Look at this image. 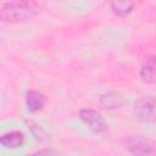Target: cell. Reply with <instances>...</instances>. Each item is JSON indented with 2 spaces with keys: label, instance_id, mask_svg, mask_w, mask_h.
<instances>
[{
  "label": "cell",
  "instance_id": "obj_5",
  "mask_svg": "<svg viewBox=\"0 0 156 156\" xmlns=\"http://www.w3.org/2000/svg\"><path fill=\"white\" fill-rule=\"evenodd\" d=\"M126 104L124 95L118 90H110L100 95L99 98V105L101 108L106 111H113L121 108Z\"/></svg>",
  "mask_w": 156,
  "mask_h": 156
},
{
  "label": "cell",
  "instance_id": "obj_3",
  "mask_svg": "<svg viewBox=\"0 0 156 156\" xmlns=\"http://www.w3.org/2000/svg\"><path fill=\"white\" fill-rule=\"evenodd\" d=\"M134 113L144 123H156V96H140L134 102Z\"/></svg>",
  "mask_w": 156,
  "mask_h": 156
},
{
  "label": "cell",
  "instance_id": "obj_7",
  "mask_svg": "<svg viewBox=\"0 0 156 156\" xmlns=\"http://www.w3.org/2000/svg\"><path fill=\"white\" fill-rule=\"evenodd\" d=\"M45 104H46V96L43 93L35 89H29L26 93V105L29 112L32 113L39 112L40 110H43Z\"/></svg>",
  "mask_w": 156,
  "mask_h": 156
},
{
  "label": "cell",
  "instance_id": "obj_9",
  "mask_svg": "<svg viewBox=\"0 0 156 156\" xmlns=\"http://www.w3.org/2000/svg\"><path fill=\"white\" fill-rule=\"evenodd\" d=\"M135 6V0H110L111 11L118 17H127L132 13Z\"/></svg>",
  "mask_w": 156,
  "mask_h": 156
},
{
  "label": "cell",
  "instance_id": "obj_11",
  "mask_svg": "<svg viewBox=\"0 0 156 156\" xmlns=\"http://www.w3.org/2000/svg\"><path fill=\"white\" fill-rule=\"evenodd\" d=\"M57 152L54 151V150H48V149H44V150H38L34 152V155H56Z\"/></svg>",
  "mask_w": 156,
  "mask_h": 156
},
{
  "label": "cell",
  "instance_id": "obj_2",
  "mask_svg": "<svg viewBox=\"0 0 156 156\" xmlns=\"http://www.w3.org/2000/svg\"><path fill=\"white\" fill-rule=\"evenodd\" d=\"M123 149L133 155H156V141L144 135L130 134L121 140Z\"/></svg>",
  "mask_w": 156,
  "mask_h": 156
},
{
  "label": "cell",
  "instance_id": "obj_8",
  "mask_svg": "<svg viewBox=\"0 0 156 156\" xmlns=\"http://www.w3.org/2000/svg\"><path fill=\"white\" fill-rule=\"evenodd\" d=\"M0 144L6 149H18L24 144V134L20 130H11L0 136Z\"/></svg>",
  "mask_w": 156,
  "mask_h": 156
},
{
  "label": "cell",
  "instance_id": "obj_1",
  "mask_svg": "<svg viewBox=\"0 0 156 156\" xmlns=\"http://www.w3.org/2000/svg\"><path fill=\"white\" fill-rule=\"evenodd\" d=\"M38 16L37 7L28 1H10L1 5L0 18L4 23H22Z\"/></svg>",
  "mask_w": 156,
  "mask_h": 156
},
{
  "label": "cell",
  "instance_id": "obj_6",
  "mask_svg": "<svg viewBox=\"0 0 156 156\" xmlns=\"http://www.w3.org/2000/svg\"><path fill=\"white\" fill-rule=\"evenodd\" d=\"M140 79L146 84L156 85V56H149L144 60L139 69Z\"/></svg>",
  "mask_w": 156,
  "mask_h": 156
},
{
  "label": "cell",
  "instance_id": "obj_10",
  "mask_svg": "<svg viewBox=\"0 0 156 156\" xmlns=\"http://www.w3.org/2000/svg\"><path fill=\"white\" fill-rule=\"evenodd\" d=\"M27 123H28V126H29L28 128L32 130L33 135H34L38 140H44V139H45V135H46V134H45V132L40 128V126L35 124V123L32 122V121H30V122H27Z\"/></svg>",
  "mask_w": 156,
  "mask_h": 156
},
{
  "label": "cell",
  "instance_id": "obj_4",
  "mask_svg": "<svg viewBox=\"0 0 156 156\" xmlns=\"http://www.w3.org/2000/svg\"><path fill=\"white\" fill-rule=\"evenodd\" d=\"M79 118L95 134L102 135L108 132V124H107L106 119L102 117V115L99 111H96L94 108L84 107V108L79 110Z\"/></svg>",
  "mask_w": 156,
  "mask_h": 156
}]
</instances>
